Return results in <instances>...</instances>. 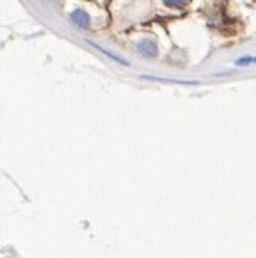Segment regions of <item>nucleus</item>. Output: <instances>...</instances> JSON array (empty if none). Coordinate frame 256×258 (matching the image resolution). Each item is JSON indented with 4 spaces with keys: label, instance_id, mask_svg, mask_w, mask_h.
Returning <instances> with one entry per match:
<instances>
[{
    "label": "nucleus",
    "instance_id": "f257e3e1",
    "mask_svg": "<svg viewBox=\"0 0 256 258\" xmlns=\"http://www.w3.org/2000/svg\"><path fill=\"white\" fill-rule=\"evenodd\" d=\"M72 20H73V22H75L79 27H87V25H89V16H87L84 11L73 13V15H72Z\"/></svg>",
    "mask_w": 256,
    "mask_h": 258
},
{
    "label": "nucleus",
    "instance_id": "f03ea898",
    "mask_svg": "<svg viewBox=\"0 0 256 258\" xmlns=\"http://www.w3.org/2000/svg\"><path fill=\"white\" fill-rule=\"evenodd\" d=\"M162 2L167 6V8H171V9H178V8H183V6L187 4L188 0H162Z\"/></svg>",
    "mask_w": 256,
    "mask_h": 258
}]
</instances>
